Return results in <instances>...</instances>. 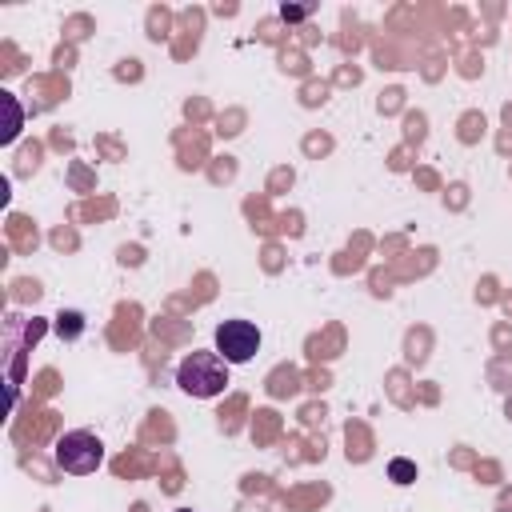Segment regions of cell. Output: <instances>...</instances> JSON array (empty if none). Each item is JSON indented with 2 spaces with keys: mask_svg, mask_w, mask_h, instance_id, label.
Returning a JSON list of instances; mask_svg holds the SVG:
<instances>
[{
  "mask_svg": "<svg viewBox=\"0 0 512 512\" xmlns=\"http://www.w3.org/2000/svg\"><path fill=\"white\" fill-rule=\"evenodd\" d=\"M176 384L196 400H212L228 388V360L220 352H188L176 364Z\"/></svg>",
  "mask_w": 512,
  "mask_h": 512,
  "instance_id": "cell-1",
  "label": "cell"
},
{
  "mask_svg": "<svg viewBox=\"0 0 512 512\" xmlns=\"http://www.w3.org/2000/svg\"><path fill=\"white\" fill-rule=\"evenodd\" d=\"M52 456H56V468H64L72 476H88V472H96L104 464V444H100V436L76 428V432H64L56 440Z\"/></svg>",
  "mask_w": 512,
  "mask_h": 512,
  "instance_id": "cell-2",
  "label": "cell"
},
{
  "mask_svg": "<svg viewBox=\"0 0 512 512\" xmlns=\"http://www.w3.org/2000/svg\"><path fill=\"white\" fill-rule=\"evenodd\" d=\"M216 352L228 364H248L260 352V328L252 320H224L216 328Z\"/></svg>",
  "mask_w": 512,
  "mask_h": 512,
  "instance_id": "cell-3",
  "label": "cell"
},
{
  "mask_svg": "<svg viewBox=\"0 0 512 512\" xmlns=\"http://www.w3.org/2000/svg\"><path fill=\"white\" fill-rule=\"evenodd\" d=\"M388 476H392L396 484H412V480H416V464L404 460V456H396V460L388 464Z\"/></svg>",
  "mask_w": 512,
  "mask_h": 512,
  "instance_id": "cell-4",
  "label": "cell"
},
{
  "mask_svg": "<svg viewBox=\"0 0 512 512\" xmlns=\"http://www.w3.org/2000/svg\"><path fill=\"white\" fill-rule=\"evenodd\" d=\"M56 320H60V324H56L60 336H76V332H80V312H60Z\"/></svg>",
  "mask_w": 512,
  "mask_h": 512,
  "instance_id": "cell-5",
  "label": "cell"
},
{
  "mask_svg": "<svg viewBox=\"0 0 512 512\" xmlns=\"http://www.w3.org/2000/svg\"><path fill=\"white\" fill-rule=\"evenodd\" d=\"M308 12H312L308 4H284V8H280V20H304Z\"/></svg>",
  "mask_w": 512,
  "mask_h": 512,
  "instance_id": "cell-6",
  "label": "cell"
}]
</instances>
